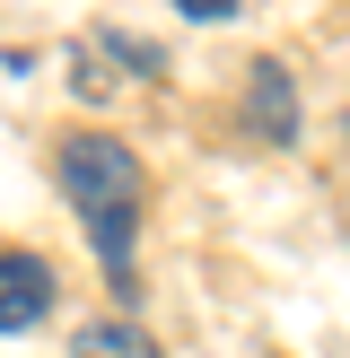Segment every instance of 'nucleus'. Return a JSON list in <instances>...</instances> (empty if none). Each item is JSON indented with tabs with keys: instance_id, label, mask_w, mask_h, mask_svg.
<instances>
[{
	"instance_id": "obj_1",
	"label": "nucleus",
	"mask_w": 350,
	"mask_h": 358,
	"mask_svg": "<svg viewBox=\"0 0 350 358\" xmlns=\"http://www.w3.org/2000/svg\"><path fill=\"white\" fill-rule=\"evenodd\" d=\"M52 175H62V192L88 210V219H105V210H132L140 201V166L122 140L105 131H62L52 140Z\"/></svg>"
},
{
	"instance_id": "obj_3",
	"label": "nucleus",
	"mask_w": 350,
	"mask_h": 358,
	"mask_svg": "<svg viewBox=\"0 0 350 358\" xmlns=\"http://www.w3.org/2000/svg\"><path fill=\"white\" fill-rule=\"evenodd\" d=\"M245 114H254V131L272 140V149L298 140V96H289V70H280V62H254V79H245Z\"/></svg>"
},
{
	"instance_id": "obj_4",
	"label": "nucleus",
	"mask_w": 350,
	"mask_h": 358,
	"mask_svg": "<svg viewBox=\"0 0 350 358\" xmlns=\"http://www.w3.org/2000/svg\"><path fill=\"white\" fill-rule=\"evenodd\" d=\"M70 358H158V341L140 324H88L79 341H70Z\"/></svg>"
},
{
	"instance_id": "obj_5",
	"label": "nucleus",
	"mask_w": 350,
	"mask_h": 358,
	"mask_svg": "<svg viewBox=\"0 0 350 358\" xmlns=\"http://www.w3.org/2000/svg\"><path fill=\"white\" fill-rule=\"evenodd\" d=\"M88 245H97V254L122 271V262H132V210H105V219H88Z\"/></svg>"
},
{
	"instance_id": "obj_2",
	"label": "nucleus",
	"mask_w": 350,
	"mask_h": 358,
	"mask_svg": "<svg viewBox=\"0 0 350 358\" xmlns=\"http://www.w3.org/2000/svg\"><path fill=\"white\" fill-rule=\"evenodd\" d=\"M44 306H52V262L44 254H0V332L44 324Z\"/></svg>"
}]
</instances>
